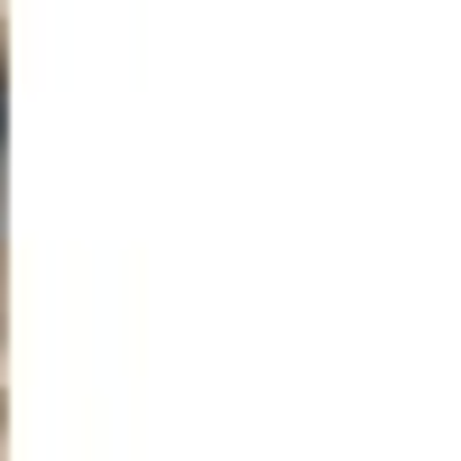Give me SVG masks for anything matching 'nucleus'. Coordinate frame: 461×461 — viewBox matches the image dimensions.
<instances>
[{
	"mask_svg": "<svg viewBox=\"0 0 461 461\" xmlns=\"http://www.w3.org/2000/svg\"><path fill=\"white\" fill-rule=\"evenodd\" d=\"M0 148H10V74H0Z\"/></svg>",
	"mask_w": 461,
	"mask_h": 461,
	"instance_id": "obj_1",
	"label": "nucleus"
}]
</instances>
